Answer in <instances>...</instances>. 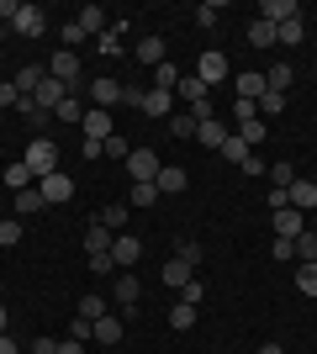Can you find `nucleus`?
<instances>
[{"label": "nucleus", "instance_id": "57", "mask_svg": "<svg viewBox=\"0 0 317 354\" xmlns=\"http://www.w3.org/2000/svg\"><path fill=\"white\" fill-rule=\"evenodd\" d=\"M280 207H291V201H286V185H270V212H280Z\"/></svg>", "mask_w": 317, "mask_h": 354}, {"label": "nucleus", "instance_id": "34", "mask_svg": "<svg viewBox=\"0 0 317 354\" xmlns=\"http://www.w3.org/2000/svg\"><path fill=\"white\" fill-rule=\"evenodd\" d=\"M153 201H159V185H153V180H148V185H133V191H127V207H137V212L153 207Z\"/></svg>", "mask_w": 317, "mask_h": 354}, {"label": "nucleus", "instance_id": "33", "mask_svg": "<svg viewBox=\"0 0 317 354\" xmlns=\"http://www.w3.org/2000/svg\"><path fill=\"white\" fill-rule=\"evenodd\" d=\"M175 85H180V69H175V64H159V69H153V90H169V95H175Z\"/></svg>", "mask_w": 317, "mask_h": 354}, {"label": "nucleus", "instance_id": "13", "mask_svg": "<svg viewBox=\"0 0 317 354\" xmlns=\"http://www.w3.org/2000/svg\"><path fill=\"white\" fill-rule=\"evenodd\" d=\"M302 233H307V217L296 207H280V212H275V238H291V243H296Z\"/></svg>", "mask_w": 317, "mask_h": 354}, {"label": "nucleus", "instance_id": "22", "mask_svg": "<svg viewBox=\"0 0 317 354\" xmlns=\"http://www.w3.org/2000/svg\"><path fill=\"white\" fill-rule=\"evenodd\" d=\"M133 59L148 64V69H159V64H164V37H143V43L133 48Z\"/></svg>", "mask_w": 317, "mask_h": 354}, {"label": "nucleus", "instance_id": "20", "mask_svg": "<svg viewBox=\"0 0 317 354\" xmlns=\"http://www.w3.org/2000/svg\"><path fill=\"white\" fill-rule=\"evenodd\" d=\"M85 111H90V106L79 101V90H69V95L59 101V111H53V117H59V122H69V127H79V122H85Z\"/></svg>", "mask_w": 317, "mask_h": 354}, {"label": "nucleus", "instance_id": "37", "mask_svg": "<svg viewBox=\"0 0 317 354\" xmlns=\"http://www.w3.org/2000/svg\"><path fill=\"white\" fill-rule=\"evenodd\" d=\"M280 111H286V95H275V90H265V95H259V122L280 117Z\"/></svg>", "mask_w": 317, "mask_h": 354}, {"label": "nucleus", "instance_id": "32", "mask_svg": "<svg viewBox=\"0 0 317 354\" xmlns=\"http://www.w3.org/2000/svg\"><path fill=\"white\" fill-rule=\"evenodd\" d=\"M296 265H317V227H307L296 238Z\"/></svg>", "mask_w": 317, "mask_h": 354}, {"label": "nucleus", "instance_id": "21", "mask_svg": "<svg viewBox=\"0 0 317 354\" xmlns=\"http://www.w3.org/2000/svg\"><path fill=\"white\" fill-rule=\"evenodd\" d=\"M111 238H117V233H111V227L95 217L90 227H85V254H106V249H111Z\"/></svg>", "mask_w": 317, "mask_h": 354}, {"label": "nucleus", "instance_id": "25", "mask_svg": "<svg viewBox=\"0 0 317 354\" xmlns=\"http://www.w3.org/2000/svg\"><path fill=\"white\" fill-rule=\"evenodd\" d=\"M106 312H111V307H106V296H79V301H75V317H85V323H101V317H106Z\"/></svg>", "mask_w": 317, "mask_h": 354}, {"label": "nucleus", "instance_id": "1", "mask_svg": "<svg viewBox=\"0 0 317 354\" xmlns=\"http://www.w3.org/2000/svg\"><path fill=\"white\" fill-rule=\"evenodd\" d=\"M21 164L32 169V180L53 175V169H59V143H48V138H32V143H27V153H21Z\"/></svg>", "mask_w": 317, "mask_h": 354}, {"label": "nucleus", "instance_id": "60", "mask_svg": "<svg viewBox=\"0 0 317 354\" xmlns=\"http://www.w3.org/2000/svg\"><path fill=\"white\" fill-rule=\"evenodd\" d=\"M0 354H21V349H16V339H11V333H0Z\"/></svg>", "mask_w": 317, "mask_h": 354}, {"label": "nucleus", "instance_id": "9", "mask_svg": "<svg viewBox=\"0 0 317 354\" xmlns=\"http://www.w3.org/2000/svg\"><path fill=\"white\" fill-rule=\"evenodd\" d=\"M111 259H117V270H133L137 259H143V238L137 233H117L111 238Z\"/></svg>", "mask_w": 317, "mask_h": 354}, {"label": "nucleus", "instance_id": "30", "mask_svg": "<svg viewBox=\"0 0 317 354\" xmlns=\"http://www.w3.org/2000/svg\"><path fill=\"white\" fill-rule=\"evenodd\" d=\"M291 80H296V74H291V64H270V74H265V90L286 95V90H291Z\"/></svg>", "mask_w": 317, "mask_h": 354}, {"label": "nucleus", "instance_id": "17", "mask_svg": "<svg viewBox=\"0 0 317 354\" xmlns=\"http://www.w3.org/2000/svg\"><path fill=\"white\" fill-rule=\"evenodd\" d=\"M64 95H69V85H59V80H53V74H48L43 85L32 90V101L43 106V111H59V101H64Z\"/></svg>", "mask_w": 317, "mask_h": 354}, {"label": "nucleus", "instance_id": "6", "mask_svg": "<svg viewBox=\"0 0 317 354\" xmlns=\"http://www.w3.org/2000/svg\"><path fill=\"white\" fill-rule=\"evenodd\" d=\"M137 111H143V117H153V122H169L175 117V95H169V90H143V101H137Z\"/></svg>", "mask_w": 317, "mask_h": 354}, {"label": "nucleus", "instance_id": "5", "mask_svg": "<svg viewBox=\"0 0 317 354\" xmlns=\"http://www.w3.org/2000/svg\"><path fill=\"white\" fill-rule=\"evenodd\" d=\"M122 95H127V85H122V80H111V74H101V80H90V106H101V111H111V106H122Z\"/></svg>", "mask_w": 317, "mask_h": 354}, {"label": "nucleus", "instance_id": "44", "mask_svg": "<svg viewBox=\"0 0 317 354\" xmlns=\"http://www.w3.org/2000/svg\"><path fill=\"white\" fill-rule=\"evenodd\" d=\"M201 296H206V281H201V275H191V281L180 286V301H191V307H201Z\"/></svg>", "mask_w": 317, "mask_h": 354}, {"label": "nucleus", "instance_id": "36", "mask_svg": "<svg viewBox=\"0 0 317 354\" xmlns=\"http://www.w3.org/2000/svg\"><path fill=\"white\" fill-rule=\"evenodd\" d=\"M249 43H254V48H275V27L254 16V21H249Z\"/></svg>", "mask_w": 317, "mask_h": 354}, {"label": "nucleus", "instance_id": "14", "mask_svg": "<svg viewBox=\"0 0 317 354\" xmlns=\"http://www.w3.org/2000/svg\"><path fill=\"white\" fill-rule=\"evenodd\" d=\"M175 101H185V106H206V101H211V90L201 85L196 74H180V85H175Z\"/></svg>", "mask_w": 317, "mask_h": 354}, {"label": "nucleus", "instance_id": "55", "mask_svg": "<svg viewBox=\"0 0 317 354\" xmlns=\"http://www.w3.org/2000/svg\"><path fill=\"white\" fill-rule=\"evenodd\" d=\"M275 259H280V265H286V259H296V243H291V238H275Z\"/></svg>", "mask_w": 317, "mask_h": 354}, {"label": "nucleus", "instance_id": "28", "mask_svg": "<svg viewBox=\"0 0 317 354\" xmlns=\"http://www.w3.org/2000/svg\"><path fill=\"white\" fill-rule=\"evenodd\" d=\"M90 339H95V344H122V317H117V312H106L101 323H95Z\"/></svg>", "mask_w": 317, "mask_h": 354}, {"label": "nucleus", "instance_id": "64", "mask_svg": "<svg viewBox=\"0 0 317 354\" xmlns=\"http://www.w3.org/2000/svg\"><path fill=\"white\" fill-rule=\"evenodd\" d=\"M0 291H6V286H0Z\"/></svg>", "mask_w": 317, "mask_h": 354}, {"label": "nucleus", "instance_id": "38", "mask_svg": "<svg viewBox=\"0 0 317 354\" xmlns=\"http://www.w3.org/2000/svg\"><path fill=\"white\" fill-rule=\"evenodd\" d=\"M21 227H27L21 217H0V249H11V243H21Z\"/></svg>", "mask_w": 317, "mask_h": 354}, {"label": "nucleus", "instance_id": "41", "mask_svg": "<svg viewBox=\"0 0 317 354\" xmlns=\"http://www.w3.org/2000/svg\"><path fill=\"white\" fill-rule=\"evenodd\" d=\"M6 185H11V196L27 191V185H32V169H27V164H11V169H6Z\"/></svg>", "mask_w": 317, "mask_h": 354}, {"label": "nucleus", "instance_id": "15", "mask_svg": "<svg viewBox=\"0 0 317 354\" xmlns=\"http://www.w3.org/2000/svg\"><path fill=\"white\" fill-rule=\"evenodd\" d=\"M286 201H291V207H296V212H302V217H307V212L317 207V180H291Z\"/></svg>", "mask_w": 317, "mask_h": 354}, {"label": "nucleus", "instance_id": "35", "mask_svg": "<svg viewBox=\"0 0 317 354\" xmlns=\"http://www.w3.org/2000/svg\"><path fill=\"white\" fill-rule=\"evenodd\" d=\"M169 328H196V307H191V301H175V307H169Z\"/></svg>", "mask_w": 317, "mask_h": 354}, {"label": "nucleus", "instance_id": "31", "mask_svg": "<svg viewBox=\"0 0 317 354\" xmlns=\"http://www.w3.org/2000/svg\"><path fill=\"white\" fill-rule=\"evenodd\" d=\"M259 95H265V74H249V69H243L238 74V101H259Z\"/></svg>", "mask_w": 317, "mask_h": 354}, {"label": "nucleus", "instance_id": "63", "mask_svg": "<svg viewBox=\"0 0 317 354\" xmlns=\"http://www.w3.org/2000/svg\"><path fill=\"white\" fill-rule=\"evenodd\" d=\"M6 32H11V27H0V37H6Z\"/></svg>", "mask_w": 317, "mask_h": 354}, {"label": "nucleus", "instance_id": "51", "mask_svg": "<svg viewBox=\"0 0 317 354\" xmlns=\"http://www.w3.org/2000/svg\"><path fill=\"white\" fill-rule=\"evenodd\" d=\"M196 21H201V27H217V21H222V6H217V0H211V6H201Z\"/></svg>", "mask_w": 317, "mask_h": 354}, {"label": "nucleus", "instance_id": "59", "mask_svg": "<svg viewBox=\"0 0 317 354\" xmlns=\"http://www.w3.org/2000/svg\"><path fill=\"white\" fill-rule=\"evenodd\" d=\"M59 354H85V344L79 339H59Z\"/></svg>", "mask_w": 317, "mask_h": 354}, {"label": "nucleus", "instance_id": "46", "mask_svg": "<svg viewBox=\"0 0 317 354\" xmlns=\"http://www.w3.org/2000/svg\"><path fill=\"white\" fill-rule=\"evenodd\" d=\"M169 133H175V138H196V117H191V111L169 117Z\"/></svg>", "mask_w": 317, "mask_h": 354}, {"label": "nucleus", "instance_id": "7", "mask_svg": "<svg viewBox=\"0 0 317 354\" xmlns=\"http://www.w3.org/2000/svg\"><path fill=\"white\" fill-rule=\"evenodd\" d=\"M37 191H43V201H48V207H64V201L75 196V180L64 175V169H53V175H43V180H37Z\"/></svg>", "mask_w": 317, "mask_h": 354}, {"label": "nucleus", "instance_id": "39", "mask_svg": "<svg viewBox=\"0 0 317 354\" xmlns=\"http://www.w3.org/2000/svg\"><path fill=\"white\" fill-rule=\"evenodd\" d=\"M238 138H243V143H249V148H254V143H265V138H270V122H243V127H238Z\"/></svg>", "mask_w": 317, "mask_h": 354}, {"label": "nucleus", "instance_id": "12", "mask_svg": "<svg viewBox=\"0 0 317 354\" xmlns=\"http://www.w3.org/2000/svg\"><path fill=\"white\" fill-rule=\"evenodd\" d=\"M196 138H201V148H217V153H222V143L233 138V127H227L222 117H206V122H196Z\"/></svg>", "mask_w": 317, "mask_h": 354}, {"label": "nucleus", "instance_id": "58", "mask_svg": "<svg viewBox=\"0 0 317 354\" xmlns=\"http://www.w3.org/2000/svg\"><path fill=\"white\" fill-rule=\"evenodd\" d=\"M32 354H59V339H32Z\"/></svg>", "mask_w": 317, "mask_h": 354}, {"label": "nucleus", "instance_id": "8", "mask_svg": "<svg viewBox=\"0 0 317 354\" xmlns=\"http://www.w3.org/2000/svg\"><path fill=\"white\" fill-rule=\"evenodd\" d=\"M11 32H16V37H43V32H48V11H43V6H21L16 21H11Z\"/></svg>", "mask_w": 317, "mask_h": 354}, {"label": "nucleus", "instance_id": "26", "mask_svg": "<svg viewBox=\"0 0 317 354\" xmlns=\"http://www.w3.org/2000/svg\"><path fill=\"white\" fill-rule=\"evenodd\" d=\"M275 43L280 48H302L307 43V21L296 16V21H286V27H275Z\"/></svg>", "mask_w": 317, "mask_h": 354}, {"label": "nucleus", "instance_id": "27", "mask_svg": "<svg viewBox=\"0 0 317 354\" xmlns=\"http://www.w3.org/2000/svg\"><path fill=\"white\" fill-rule=\"evenodd\" d=\"M75 21L85 27V37H101V32H106V11H101V6H79Z\"/></svg>", "mask_w": 317, "mask_h": 354}, {"label": "nucleus", "instance_id": "2", "mask_svg": "<svg viewBox=\"0 0 317 354\" xmlns=\"http://www.w3.org/2000/svg\"><path fill=\"white\" fill-rule=\"evenodd\" d=\"M159 169H164V164H159V153H153V148H133V153H127V175H133V185L159 180Z\"/></svg>", "mask_w": 317, "mask_h": 354}, {"label": "nucleus", "instance_id": "24", "mask_svg": "<svg viewBox=\"0 0 317 354\" xmlns=\"http://www.w3.org/2000/svg\"><path fill=\"white\" fill-rule=\"evenodd\" d=\"M43 80H48V64H27V69H16V80H11V85L21 90V95H32V90L43 85Z\"/></svg>", "mask_w": 317, "mask_h": 354}, {"label": "nucleus", "instance_id": "48", "mask_svg": "<svg viewBox=\"0 0 317 354\" xmlns=\"http://www.w3.org/2000/svg\"><path fill=\"white\" fill-rule=\"evenodd\" d=\"M175 259H185V265L196 270V265H201V243H196V238H185V243H180V254H175Z\"/></svg>", "mask_w": 317, "mask_h": 354}, {"label": "nucleus", "instance_id": "19", "mask_svg": "<svg viewBox=\"0 0 317 354\" xmlns=\"http://www.w3.org/2000/svg\"><path fill=\"white\" fill-rule=\"evenodd\" d=\"M153 185H159V196H180L185 185H191V175H185L180 164H164V169H159V180H153Z\"/></svg>", "mask_w": 317, "mask_h": 354}, {"label": "nucleus", "instance_id": "16", "mask_svg": "<svg viewBox=\"0 0 317 354\" xmlns=\"http://www.w3.org/2000/svg\"><path fill=\"white\" fill-rule=\"evenodd\" d=\"M137 296H143V281H137L133 270H122V275H117V307H122V312H133V307H137Z\"/></svg>", "mask_w": 317, "mask_h": 354}, {"label": "nucleus", "instance_id": "50", "mask_svg": "<svg viewBox=\"0 0 317 354\" xmlns=\"http://www.w3.org/2000/svg\"><path fill=\"white\" fill-rule=\"evenodd\" d=\"M106 153H111V159H122V164H127V153H133V143H127V138H106Z\"/></svg>", "mask_w": 317, "mask_h": 354}, {"label": "nucleus", "instance_id": "53", "mask_svg": "<svg viewBox=\"0 0 317 354\" xmlns=\"http://www.w3.org/2000/svg\"><path fill=\"white\" fill-rule=\"evenodd\" d=\"M90 333H95V323H85V317H75V323H69V339L90 344Z\"/></svg>", "mask_w": 317, "mask_h": 354}, {"label": "nucleus", "instance_id": "18", "mask_svg": "<svg viewBox=\"0 0 317 354\" xmlns=\"http://www.w3.org/2000/svg\"><path fill=\"white\" fill-rule=\"evenodd\" d=\"M16 111H21V117H27L32 138H43V127H48V122H53V111H43V106L32 101V95H21V101H16Z\"/></svg>", "mask_w": 317, "mask_h": 354}, {"label": "nucleus", "instance_id": "54", "mask_svg": "<svg viewBox=\"0 0 317 354\" xmlns=\"http://www.w3.org/2000/svg\"><path fill=\"white\" fill-rule=\"evenodd\" d=\"M238 169H243V175H270V164L259 159V153H249V159H243V164H238Z\"/></svg>", "mask_w": 317, "mask_h": 354}, {"label": "nucleus", "instance_id": "61", "mask_svg": "<svg viewBox=\"0 0 317 354\" xmlns=\"http://www.w3.org/2000/svg\"><path fill=\"white\" fill-rule=\"evenodd\" d=\"M254 354H286V349H280V344H259Z\"/></svg>", "mask_w": 317, "mask_h": 354}, {"label": "nucleus", "instance_id": "10", "mask_svg": "<svg viewBox=\"0 0 317 354\" xmlns=\"http://www.w3.org/2000/svg\"><path fill=\"white\" fill-rule=\"evenodd\" d=\"M79 133L90 138V143H106V138H117V127H111V111L90 106V111H85V122H79Z\"/></svg>", "mask_w": 317, "mask_h": 354}, {"label": "nucleus", "instance_id": "23", "mask_svg": "<svg viewBox=\"0 0 317 354\" xmlns=\"http://www.w3.org/2000/svg\"><path fill=\"white\" fill-rule=\"evenodd\" d=\"M48 201H43V191H37V185H27V191H16V217L27 222V217H37V212H43Z\"/></svg>", "mask_w": 317, "mask_h": 354}, {"label": "nucleus", "instance_id": "4", "mask_svg": "<svg viewBox=\"0 0 317 354\" xmlns=\"http://www.w3.org/2000/svg\"><path fill=\"white\" fill-rule=\"evenodd\" d=\"M48 74H53L59 85L79 90V53H75V48H64V53H53V59H48Z\"/></svg>", "mask_w": 317, "mask_h": 354}, {"label": "nucleus", "instance_id": "49", "mask_svg": "<svg viewBox=\"0 0 317 354\" xmlns=\"http://www.w3.org/2000/svg\"><path fill=\"white\" fill-rule=\"evenodd\" d=\"M270 180H275V185H286V191H291V180H296V169H291V164L280 159V164H270Z\"/></svg>", "mask_w": 317, "mask_h": 354}, {"label": "nucleus", "instance_id": "62", "mask_svg": "<svg viewBox=\"0 0 317 354\" xmlns=\"http://www.w3.org/2000/svg\"><path fill=\"white\" fill-rule=\"evenodd\" d=\"M0 333H6V307H0Z\"/></svg>", "mask_w": 317, "mask_h": 354}, {"label": "nucleus", "instance_id": "56", "mask_svg": "<svg viewBox=\"0 0 317 354\" xmlns=\"http://www.w3.org/2000/svg\"><path fill=\"white\" fill-rule=\"evenodd\" d=\"M16 101H21V90H16L11 80H0V106H16Z\"/></svg>", "mask_w": 317, "mask_h": 354}, {"label": "nucleus", "instance_id": "45", "mask_svg": "<svg viewBox=\"0 0 317 354\" xmlns=\"http://www.w3.org/2000/svg\"><path fill=\"white\" fill-rule=\"evenodd\" d=\"M296 291H302V296H317V265H302V270H296Z\"/></svg>", "mask_w": 317, "mask_h": 354}, {"label": "nucleus", "instance_id": "11", "mask_svg": "<svg viewBox=\"0 0 317 354\" xmlns=\"http://www.w3.org/2000/svg\"><path fill=\"white\" fill-rule=\"evenodd\" d=\"M296 16H302L296 0H265V6H259V21H270V27H286V21H296Z\"/></svg>", "mask_w": 317, "mask_h": 354}, {"label": "nucleus", "instance_id": "40", "mask_svg": "<svg viewBox=\"0 0 317 354\" xmlns=\"http://www.w3.org/2000/svg\"><path fill=\"white\" fill-rule=\"evenodd\" d=\"M249 153H254V148L243 143L238 133H233V138H227V143H222V159H227V164H243V159H249Z\"/></svg>", "mask_w": 317, "mask_h": 354}, {"label": "nucleus", "instance_id": "29", "mask_svg": "<svg viewBox=\"0 0 317 354\" xmlns=\"http://www.w3.org/2000/svg\"><path fill=\"white\" fill-rule=\"evenodd\" d=\"M191 275H196V270L185 265V259H169V265H164V270H159V281H164V286H175V291H180V286H185V281H191Z\"/></svg>", "mask_w": 317, "mask_h": 354}, {"label": "nucleus", "instance_id": "52", "mask_svg": "<svg viewBox=\"0 0 317 354\" xmlns=\"http://www.w3.org/2000/svg\"><path fill=\"white\" fill-rule=\"evenodd\" d=\"M64 43L79 53V43H85V27H79V21H64Z\"/></svg>", "mask_w": 317, "mask_h": 354}, {"label": "nucleus", "instance_id": "43", "mask_svg": "<svg viewBox=\"0 0 317 354\" xmlns=\"http://www.w3.org/2000/svg\"><path fill=\"white\" fill-rule=\"evenodd\" d=\"M95 48H101V53H117V59H122V21H117V32L106 27L101 37H95Z\"/></svg>", "mask_w": 317, "mask_h": 354}, {"label": "nucleus", "instance_id": "47", "mask_svg": "<svg viewBox=\"0 0 317 354\" xmlns=\"http://www.w3.org/2000/svg\"><path fill=\"white\" fill-rule=\"evenodd\" d=\"M85 259H90V270H95V275H122V270H117V259H111V249H106V254H85Z\"/></svg>", "mask_w": 317, "mask_h": 354}, {"label": "nucleus", "instance_id": "3", "mask_svg": "<svg viewBox=\"0 0 317 354\" xmlns=\"http://www.w3.org/2000/svg\"><path fill=\"white\" fill-rule=\"evenodd\" d=\"M227 74H233V69H227V53H222V48H206V53H201V64H196V80L211 90V85H222Z\"/></svg>", "mask_w": 317, "mask_h": 354}, {"label": "nucleus", "instance_id": "42", "mask_svg": "<svg viewBox=\"0 0 317 354\" xmlns=\"http://www.w3.org/2000/svg\"><path fill=\"white\" fill-rule=\"evenodd\" d=\"M101 222L111 227V233H122V227H127V207H122V201H111V207L101 212Z\"/></svg>", "mask_w": 317, "mask_h": 354}]
</instances>
